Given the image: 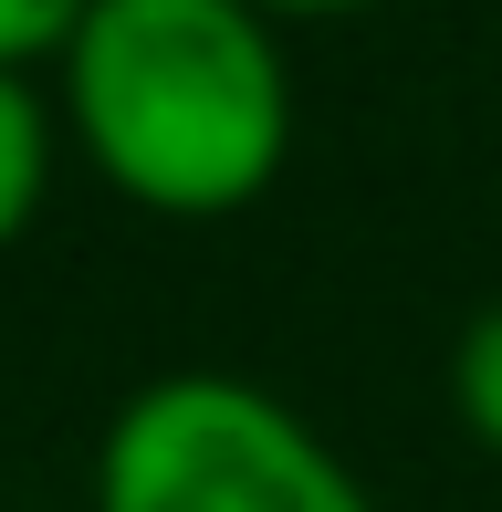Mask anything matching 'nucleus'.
Returning a JSON list of instances; mask_svg holds the SVG:
<instances>
[{
	"label": "nucleus",
	"mask_w": 502,
	"mask_h": 512,
	"mask_svg": "<svg viewBox=\"0 0 502 512\" xmlns=\"http://www.w3.org/2000/svg\"><path fill=\"white\" fill-rule=\"evenodd\" d=\"M84 512H377L367 471L241 366H157L95 429Z\"/></svg>",
	"instance_id": "f03ea898"
},
{
	"label": "nucleus",
	"mask_w": 502,
	"mask_h": 512,
	"mask_svg": "<svg viewBox=\"0 0 502 512\" xmlns=\"http://www.w3.org/2000/svg\"><path fill=\"white\" fill-rule=\"evenodd\" d=\"M63 157L147 220H241L293 168V42L251 0H84L42 63Z\"/></svg>",
	"instance_id": "f257e3e1"
},
{
	"label": "nucleus",
	"mask_w": 502,
	"mask_h": 512,
	"mask_svg": "<svg viewBox=\"0 0 502 512\" xmlns=\"http://www.w3.org/2000/svg\"><path fill=\"white\" fill-rule=\"evenodd\" d=\"M450 418H461V439L502 471V293L471 304L461 335H450Z\"/></svg>",
	"instance_id": "20e7f679"
},
{
	"label": "nucleus",
	"mask_w": 502,
	"mask_h": 512,
	"mask_svg": "<svg viewBox=\"0 0 502 512\" xmlns=\"http://www.w3.org/2000/svg\"><path fill=\"white\" fill-rule=\"evenodd\" d=\"M74 21H84V0H0V74H42Z\"/></svg>",
	"instance_id": "39448f33"
},
{
	"label": "nucleus",
	"mask_w": 502,
	"mask_h": 512,
	"mask_svg": "<svg viewBox=\"0 0 502 512\" xmlns=\"http://www.w3.org/2000/svg\"><path fill=\"white\" fill-rule=\"evenodd\" d=\"M251 11L293 32V21H367V11H398V0H251Z\"/></svg>",
	"instance_id": "423d86ee"
},
{
	"label": "nucleus",
	"mask_w": 502,
	"mask_h": 512,
	"mask_svg": "<svg viewBox=\"0 0 502 512\" xmlns=\"http://www.w3.org/2000/svg\"><path fill=\"white\" fill-rule=\"evenodd\" d=\"M63 178V115L42 74H0V251H21Z\"/></svg>",
	"instance_id": "7ed1b4c3"
}]
</instances>
